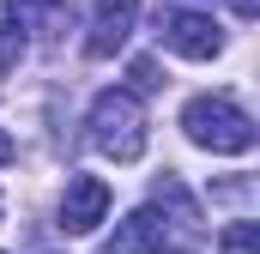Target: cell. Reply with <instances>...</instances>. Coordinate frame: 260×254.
<instances>
[{
	"label": "cell",
	"mask_w": 260,
	"mask_h": 254,
	"mask_svg": "<svg viewBox=\"0 0 260 254\" xmlns=\"http://www.w3.org/2000/svg\"><path fill=\"white\" fill-rule=\"evenodd\" d=\"M18 55H24V30L6 18V24H0V73H12V67H18Z\"/></svg>",
	"instance_id": "cell-8"
},
{
	"label": "cell",
	"mask_w": 260,
	"mask_h": 254,
	"mask_svg": "<svg viewBox=\"0 0 260 254\" xmlns=\"http://www.w3.org/2000/svg\"><path fill=\"white\" fill-rule=\"evenodd\" d=\"M91 145L103 151V157H115V164H133L139 151H145V103H139V91H103L97 103H91Z\"/></svg>",
	"instance_id": "cell-2"
},
{
	"label": "cell",
	"mask_w": 260,
	"mask_h": 254,
	"mask_svg": "<svg viewBox=\"0 0 260 254\" xmlns=\"http://www.w3.org/2000/svg\"><path fill=\"white\" fill-rule=\"evenodd\" d=\"M224 248H230V254H254V248H260V230L248 224V218L230 224V230H224Z\"/></svg>",
	"instance_id": "cell-10"
},
{
	"label": "cell",
	"mask_w": 260,
	"mask_h": 254,
	"mask_svg": "<svg viewBox=\"0 0 260 254\" xmlns=\"http://www.w3.org/2000/svg\"><path fill=\"white\" fill-rule=\"evenodd\" d=\"M103 218H109V182H103V176H73L67 194H61V230L91 236Z\"/></svg>",
	"instance_id": "cell-5"
},
{
	"label": "cell",
	"mask_w": 260,
	"mask_h": 254,
	"mask_svg": "<svg viewBox=\"0 0 260 254\" xmlns=\"http://www.w3.org/2000/svg\"><path fill=\"white\" fill-rule=\"evenodd\" d=\"M0 164H12V133L0 127Z\"/></svg>",
	"instance_id": "cell-12"
},
{
	"label": "cell",
	"mask_w": 260,
	"mask_h": 254,
	"mask_svg": "<svg viewBox=\"0 0 260 254\" xmlns=\"http://www.w3.org/2000/svg\"><path fill=\"white\" fill-rule=\"evenodd\" d=\"M151 254H164V248H151Z\"/></svg>",
	"instance_id": "cell-13"
},
{
	"label": "cell",
	"mask_w": 260,
	"mask_h": 254,
	"mask_svg": "<svg viewBox=\"0 0 260 254\" xmlns=\"http://www.w3.org/2000/svg\"><path fill=\"white\" fill-rule=\"evenodd\" d=\"M157 37H164V49L182 55V61H212V55H224L218 18H212V12H194V6H170V12L157 18Z\"/></svg>",
	"instance_id": "cell-3"
},
{
	"label": "cell",
	"mask_w": 260,
	"mask_h": 254,
	"mask_svg": "<svg viewBox=\"0 0 260 254\" xmlns=\"http://www.w3.org/2000/svg\"><path fill=\"white\" fill-rule=\"evenodd\" d=\"M6 12L18 30H37V37H61L73 24V0H6Z\"/></svg>",
	"instance_id": "cell-7"
},
{
	"label": "cell",
	"mask_w": 260,
	"mask_h": 254,
	"mask_svg": "<svg viewBox=\"0 0 260 254\" xmlns=\"http://www.w3.org/2000/svg\"><path fill=\"white\" fill-rule=\"evenodd\" d=\"M157 206H170L182 224H194V200L182 194V182H164V188H157Z\"/></svg>",
	"instance_id": "cell-9"
},
{
	"label": "cell",
	"mask_w": 260,
	"mask_h": 254,
	"mask_svg": "<svg viewBox=\"0 0 260 254\" xmlns=\"http://www.w3.org/2000/svg\"><path fill=\"white\" fill-rule=\"evenodd\" d=\"M133 30H139V0H97L91 6V24H85V55L91 61L121 55Z\"/></svg>",
	"instance_id": "cell-4"
},
{
	"label": "cell",
	"mask_w": 260,
	"mask_h": 254,
	"mask_svg": "<svg viewBox=\"0 0 260 254\" xmlns=\"http://www.w3.org/2000/svg\"><path fill=\"white\" fill-rule=\"evenodd\" d=\"M182 133L194 139L200 151H212V157H242V151H254V115H248L236 97H218V91H206V97H194V103L182 109Z\"/></svg>",
	"instance_id": "cell-1"
},
{
	"label": "cell",
	"mask_w": 260,
	"mask_h": 254,
	"mask_svg": "<svg viewBox=\"0 0 260 254\" xmlns=\"http://www.w3.org/2000/svg\"><path fill=\"white\" fill-rule=\"evenodd\" d=\"M164 224H170V218H157V206L127 212L121 230H115V242H109V254H151V248H164Z\"/></svg>",
	"instance_id": "cell-6"
},
{
	"label": "cell",
	"mask_w": 260,
	"mask_h": 254,
	"mask_svg": "<svg viewBox=\"0 0 260 254\" xmlns=\"http://www.w3.org/2000/svg\"><path fill=\"white\" fill-rule=\"evenodd\" d=\"M164 79H157V67L151 61H133V91H157Z\"/></svg>",
	"instance_id": "cell-11"
}]
</instances>
